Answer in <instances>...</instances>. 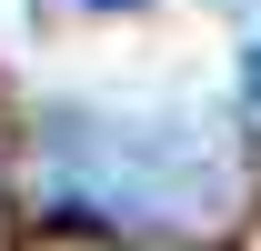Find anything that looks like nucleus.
<instances>
[{
	"instance_id": "nucleus-1",
	"label": "nucleus",
	"mask_w": 261,
	"mask_h": 251,
	"mask_svg": "<svg viewBox=\"0 0 261 251\" xmlns=\"http://www.w3.org/2000/svg\"><path fill=\"white\" fill-rule=\"evenodd\" d=\"M40 181L50 221H100V231H201L241 201V171L221 161L201 111H50Z\"/></svg>"
},
{
	"instance_id": "nucleus-2",
	"label": "nucleus",
	"mask_w": 261,
	"mask_h": 251,
	"mask_svg": "<svg viewBox=\"0 0 261 251\" xmlns=\"http://www.w3.org/2000/svg\"><path fill=\"white\" fill-rule=\"evenodd\" d=\"M40 10H81V20H130V10H151V0H40Z\"/></svg>"
},
{
	"instance_id": "nucleus-3",
	"label": "nucleus",
	"mask_w": 261,
	"mask_h": 251,
	"mask_svg": "<svg viewBox=\"0 0 261 251\" xmlns=\"http://www.w3.org/2000/svg\"><path fill=\"white\" fill-rule=\"evenodd\" d=\"M241 101H251V121H261V31L241 40Z\"/></svg>"
}]
</instances>
